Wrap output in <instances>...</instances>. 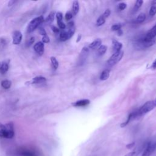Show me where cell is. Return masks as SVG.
Instances as JSON below:
<instances>
[{
    "instance_id": "cell-42",
    "label": "cell",
    "mask_w": 156,
    "mask_h": 156,
    "mask_svg": "<svg viewBox=\"0 0 156 156\" xmlns=\"http://www.w3.org/2000/svg\"><path fill=\"white\" fill-rule=\"evenodd\" d=\"M151 68H152V69H155L156 68V59L152 63V64L151 65Z\"/></svg>"
},
{
    "instance_id": "cell-43",
    "label": "cell",
    "mask_w": 156,
    "mask_h": 156,
    "mask_svg": "<svg viewBox=\"0 0 156 156\" xmlns=\"http://www.w3.org/2000/svg\"><path fill=\"white\" fill-rule=\"evenodd\" d=\"M117 34H118V35L119 36H120V35H122L123 32H122V30H121V29H119V30H117Z\"/></svg>"
},
{
    "instance_id": "cell-46",
    "label": "cell",
    "mask_w": 156,
    "mask_h": 156,
    "mask_svg": "<svg viewBox=\"0 0 156 156\" xmlns=\"http://www.w3.org/2000/svg\"><path fill=\"white\" fill-rule=\"evenodd\" d=\"M156 4V1H152L151 2V5H155Z\"/></svg>"
},
{
    "instance_id": "cell-26",
    "label": "cell",
    "mask_w": 156,
    "mask_h": 156,
    "mask_svg": "<svg viewBox=\"0 0 156 156\" xmlns=\"http://www.w3.org/2000/svg\"><path fill=\"white\" fill-rule=\"evenodd\" d=\"M5 124H2L0 123V136L2 138H5Z\"/></svg>"
},
{
    "instance_id": "cell-25",
    "label": "cell",
    "mask_w": 156,
    "mask_h": 156,
    "mask_svg": "<svg viewBox=\"0 0 156 156\" xmlns=\"http://www.w3.org/2000/svg\"><path fill=\"white\" fill-rule=\"evenodd\" d=\"M145 20H146V15L144 13H140L136 18V21L139 23H143Z\"/></svg>"
},
{
    "instance_id": "cell-12",
    "label": "cell",
    "mask_w": 156,
    "mask_h": 156,
    "mask_svg": "<svg viewBox=\"0 0 156 156\" xmlns=\"http://www.w3.org/2000/svg\"><path fill=\"white\" fill-rule=\"evenodd\" d=\"M156 36V23L155 25L147 32L146 35L144 37L147 39L152 40L154 39V37Z\"/></svg>"
},
{
    "instance_id": "cell-8",
    "label": "cell",
    "mask_w": 156,
    "mask_h": 156,
    "mask_svg": "<svg viewBox=\"0 0 156 156\" xmlns=\"http://www.w3.org/2000/svg\"><path fill=\"white\" fill-rule=\"evenodd\" d=\"M23 38V35L20 30H15L12 34V43L13 44H19Z\"/></svg>"
},
{
    "instance_id": "cell-10",
    "label": "cell",
    "mask_w": 156,
    "mask_h": 156,
    "mask_svg": "<svg viewBox=\"0 0 156 156\" xmlns=\"http://www.w3.org/2000/svg\"><path fill=\"white\" fill-rule=\"evenodd\" d=\"M44 45L42 41H38L37 42L34 46V51L39 55H42L44 53Z\"/></svg>"
},
{
    "instance_id": "cell-36",
    "label": "cell",
    "mask_w": 156,
    "mask_h": 156,
    "mask_svg": "<svg viewBox=\"0 0 156 156\" xmlns=\"http://www.w3.org/2000/svg\"><path fill=\"white\" fill-rule=\"evenodd\" d=\"M73 18V13L71 12H67L65 14V19L66 20H70Z\"/></svg>"
},
{
    "instance_id": "cell-41",
    "label": "cell",
    "mask_w": 156,
    "mask_h": 156,
    "mask_svg": "<svg viewBox=\"0 0 156 156\" xmlns=\"http://www.w3.org/2000/svg\"><path fill=\"white\" fill-rule=\"evenodd\" d=\"M68 28H71V27H74V22L73 21H71V22H69L68 23V26H67Z\"/></svg>"
},
{
    "instance_id": "cell-20",
    "label": "cell",
    "mask_w": 156,
    "mask_h": 156,
    "mask_svg": "<svg viewBox=\"0 0 156 156\" xmlns=\"http://www.w3.org/2000/svg\"><path fill=\"white\" fill-rule=\"evenodd\" d=\"M107 49V46L106 45H102V44H101V45L98 48V51H97L98 54L99 56L103 55L106 52Z\"/></svg>"
},
{
    "instance_id": "cell-6",
    "label": "cell",
    "mask_w": 156,
    "mask_h": 156,
    "mask_svg": "<svg viewBox=\"0 0 156 156\" xmlns=\"http://www.w3.org/2000/svg\"><path fill=\"white\" fill-rule=\"evenodd\" d=\"M124 52L122 51H120L119 52H113V54L112 55V56L108 58V60L107 62V63L108 66H112L113 65H115V64H116L118 62H119L122 56H123Z\"/></svg>"
},
{
    "instance_id": "cell-5",
    "label": "cell",
    "mask_w": 156,
    "mask_h": 156,
    "mask_svg": "<svg viewBox=\"0 0 156 156\" xmlns=\"http://www.w3.org/2000/svg\"><path fill=\"white\" fill-rule=\"evenodd\" d=\"M156 149V141H149L144 144L141 156H151Z\"/></svg>"
},
{
    "instance_id": "cell-3",
    "label": "cell",
    "mask_w": 156,
    "mask_h": 156,
    "mask_svg": "<svg viewBox=\"0 0 156 156\" xmlns=\"http://www.w3.org/2000/svg\"><path fill=\"white\" fill-rule=\"evenodd\" d=\"M44 19L43 15H40L32 20L28 24V26L27 27V32L30 33L34 32L42 23L44 22Z\"/></svg>"
},
{
    "instance_id": "cell-39",
    "label": "cell",
    "mask_w": 156,
    "mask_h": 156,
    "mask_svg": "<svg viewBox=\"0 0 156 156\" xmlns=\"http://www.w3.org/2000/svg\"><path fill=\"white\" fill-rule=\"evenodd\" d=\"M134 146H135V142H132V143H130L127 144L126 146V148L128 149H132L134 147Z\"/></svg>"
},
{
    "instance_id": "cell-7",
    "label": "cell",
    "mask_w": 156,
    "mask_h": 156,
    "mask_svg": "<svg viewBox=\"0 0 156 156\" xmlns=\"http://www.w3.org/2000/svg\"><path fill=\"white\" fill-rule=\"evenodd\" d=\"M5 138H12L14 136L15 130H14V125L12 122H9L5 124Z\"/></svg>"
},
{
    "instance_id": "cell-23",
    "label": "cell",
    "mask_w": 156,
    "mask_h": 156,
    "mask_svg": "<svg viewBox=\"0 0 156 156\" xmlns=\"http://www.w3.org/2000/svg\"><path fill=\"white\" fill-rule=\"evenodd\" d=\"M59 38L60 40L62 41H65L66 40H68V35L66 33V30H62L59 35Z\"/></svg>"
},
{
    "instance_id": "cell-35",
    "label": "cell",
    "mask_w": 156,
    "mask_h": 156,
    "mask_svg": "<svg viewBox=\"0 0 156 156\" xmlns=\"http://www.w3.org/2000/svg\"><path fill=\"white\" fill-rule=\"evenodd\" d=\"M38 31H39V33L40 34V35H41L42 36H44V35H47L45 29L43 27H39Z\"/></svg>"
},
{
    "instance_id": "cell-16",
    "label": "cell",
    "mask_w": 156,
    "mask_h": 156,
    "mask_svg": "<svg viewBox=\"0 0 156 156\" xmlns=\"http://www.w3.org/2000/svg\"><path fill=\"white\" fill-rule=\"evenodd\" d=\"M144 148V145L143 147H140V149H136V150H134L133 151H131L126 154L124 156H138L141 152H143Z\"/></svg>"
},
{
    "instance_id": "cell-37",
    "label": "cell",
    "mask_w": 156,
    "mask_h": 156,
    "mask_svg": "<svg viewBox=\"0 0 156 156\" xmlns=\"http://www.w3.org/2000/svg\"><path fill=\"white\" fill-rule=\"evenodd\" d=\"M56 18H57V21H62L63 19V15L61 12H58L56 13Z\"/></svg>"
},
{
    "instance_id": "cell-22",
    "label": "cell",
    "mask_w": 156,
    "mask_h": 156,
    "mask_svg": "<svg viewBox=\"0 0 156 156\" xmlns=\"http://www.w3.org/2000/svg\"><path fill=\"white\" fill-rule=\"evenodd\" d=\"M72 9H73V13L75 15H77L79 10V2L77 1H73Z\"/></svg>"
},
{
    "instance_id": "cell-28",
    "label": "cell",
    "mask_w": 156,
    "mask_h": 156,
    "mask_svg": "<svg viewBox=\"0 0 156 156\" xmlns=\"http://www.w3.org/2000/svg\"><path fill=\"white\" fill-rule=\"evenodd\" d=\"M131 120H132V114H131V113H130L129 115L127 120H126L125 122H122V123L121 124V127H124L125 126H126L128 124V123H129Z\"/></svg>"
},
{
    "instance_id": "cell-1",
    "label": "cell",
    "mask_w": 156,
    "mask_h": 156,
    "mask_svg": "<svg viewBox=\"0 0 156 156\" xmlns=\"http://www.w3.org/2000/svg\"><path fill=\"white\" fill-rule=\"evenodd\" d=\"M156 107V102L155 100L149 101L144 103L137 111L131 113L132 119L139 118L147 113L152 110Z\"/></svg>"
},
{
    "instance_id": "cell-9",
    "label": "cell",
    "mask_w": 156,
    "mask_h": 156,
    "mask_svg": "<svg viewBox=\"0 0 156 156\" xmlns=\"http://www.w3.org/2000/svg\"><path fill=\"white\" fill-rule=\"evenodd\" d=\"M46 81V79L41 76H38L34 78H32L30 81L27 82L26 83V85H33V84H40L45 83Z\"/></svg>"
},
{
    "instance_id": "cell-40",
    "label": "cell",
    "mask_w": 156,
    "mask_h": 156,
    "mask_svg": "<svg viewBox=\"0 0 156 156\" xmlns=\"http://www.w3.org/2000/svg\"><path fill=\"white\" fill-rule=\"evenodd\" d=\"M51 29H52V31H53L54 33H55V34L58 33V32H60V30L58 29V28H57V27H55V26H51Z\"/></svg>"
},
{
    "instance_id": "cell-45",
    "label": "cell",
    "mask_w": 156,
    "mask_h": 156,
    "mask_svg": "<svg viewBox=\"0 0 156 156\" xmlns=\"http://www.w3.org/2000/svg\"><path fill=\"white\" fill-rule=\"evenodd\" d=\"M81 37H82L81 35H79L77 36V38L76 42H79V41L81 40Z\"/></svg>"
},
{
    "instance_id": "cell-24",
    "label": "cell",
    "mask_w": 156,
    "mask_h": 156,
    "mask_svg": "<svg viewBox=\"0 0 156 156\" xmlns=\"http://www.w3.org/2000/svg\"><path fill=\"white\" fill-rule=\"evenodd\" d=\"M105 22V18L101 15L100 16H99V18L96 21V26H101L102 24H104Z\"/></svg>"
},
{
    "instance_id": "cell-17",
    "label": "cell",
    "mask_w": 156,
    "mask_h": 156,
    "mask_svg": "<svg viewBox=\"0 0 156 156\" xmlns=\"http://www.w3.org/2000/svg\"><path fill=\"white\" fill-rule=\"evenodd\" d=\"M55 12L54 11H52L49 13V14L48 15V16L46 18V19L44 20V21L46 23V24H51L54 20V17H55Z\"/></svg>"
},
{
    "instance_id": "cell-34",
    "label": "cell",
    "mask_w": 156,
    "mask_h": 156,
    "mask_svg": "<svg viewBox=\"0 0 156 156\" xmlns=\"http://www.w3.org/2000/svg\"><path fill=\"white\" fill-rule=\"evenodd\" d=\"M110 13H111V10L109 9H107L105 10V12L103 13V14L102 15L106 19L107 17H108L110 16Z\"/></svg>"
},
{
    "instance_id": "cell-21",
    "label": "cell",
    "mask_w": 156,
    "mask_h": 156,
    "mask_svg": "<svg viewBox=\"0 0 156 156\" xmlns=\"http://www.w3.org/2000/svg\"><path fill=\"white\" fill-rule=\"evenodd\" d=\"M1 85L4 89H9L11 87L12 82L9 80H7V79L3 80L1 83Z\"/></svg>"
},
{
    "instance_id": "cell-14",
    "label": "cell",
    "mask_w": 156,
    "mask_h": 156,
    "mask_svg": "<svg viewBox=\"0 0 156 156\" xmlns=\"http://www.w3.org/2000/svg\"><path fill=\"white\" fill-rule=\"evenodd\" d=\"M90 103V101L88 99H82L77 101L75 102H73L72 105L74 107H84L87 106Z\"/></svg>"
},
{
    "instance_id": "cell-27",
    "label": "cell",
    "mask_w": 156,
    "mask_h": 156,
    "mask_svg": "<svg viewBox=\"0 0 156 156\" xmlns=\"http://www.w3.org/2000/svg\"><path fill=\"white\" fill-rule=\"evenodd\" d=\"M143 3V1L142 0H138L135 2V5H134V7H133V10L135 11H136L138 10L142 5Z\"/></svg>"
},
{
    "instance_id": "cell-13",
    "label": "cell",
    "mask_w": 156,
    "mask_h": 156,
    "mask_svg": "<svg viewBox=\"0 0 156 156\" xmlns=\"http://www.w3.org/2000/svg\"><path fill=\"white\" fill-rule=\"evenodd\" d=\"M122 47V44L121 42H119L118 41L115 39L112 40V48L114 52L120 51Z\"/></svg>"
},
{
    "instance_id": "cell-44",
    "label": "cell",
    "mask_w": 156,
    "mask_h": 156,
    "mask_svg": "<svg viewBox=\"0 0 156 156\" xmlns=\"http://www.w3.org/2000/svg\"><path fill=\"white\" fill-rule=\"evenodd\" d=\"M15 2V1H10L9 2H8V5L9 6H11L12 5H13V4Z\"/></svg>"
},
{
    "instance_id": "cell-29",
    "label": "cell",
    "mask_w": 156,
    "mask_h": 156,
    "mask_svg": "<svg viewBox=\"0 0 156 156\" xmlns=\"http://www.w3.org/2000/svg\"><path fill=\"white\" fill-rule=\"evenodd\" d=\"M121 27H122V25L121 24H115L112 26L111 30L112 31H117V30L121 29Z\"/></svg>"
},
{
    "instance_id": "cell-30",
    "label": "cell",
    "mask_w": 156,
    "mask_h": 156,
    "mask_svg": "<svg viewBox=\"0 0 156 156\" xmlns=\"http://www.w3.org/2000/svg\"><path fill=\"white\" fill-rule=\"evenodd\" d=\"M156 14V6L155 5H152L150 10H149V15L151 16H154Z\"/></svg>"
},
{
    "instance_id": "cell-31",
    "label": "cell",
    "mask_w": 156,
    "mask_h": 156,
    "mask_svg": "<svg viewBox=\"0 0 156 156\" xmlns=\"http://www.w3.org/2000/svg\"><path fill=\"white\" fill-rule=\"evenodd\" d=\"M34 41H35V37H31L27 41L26 44V46H27V47L30 46V45H32V44L34 43Z\"/></svg>"
},
{
    "instance_id": "cell-19",
    "label": "cell",
    "mask_w": 156,
    "mask_h": 156,
    "mask_svg": "<svg viewBox=\"0 0 156 156\" xmlns=\"http://www.w3.org/2000/svg\"><path fill=\"white\" fill-rule=\"evenodd\" d=\"M51 63V66L53 70H56L58 67V62L56 58L55 57H51L50 58Z\"/></svg>"
},
{
    "instance_id": "cell-4",
    "label": "cell",
    "mask_w": 156,
    "mask_h": 156,
    "mask_svg": "<svg viewBox=\"0 0 156 156\" xmlns=\"http://www.w3.org/2000/svg\"><path fill=\"white\" fill-rule=\"evenodd\" d=\"M155 41L154 39L149 40V39H147L145 37H144L143 38H141L140 40H138L135 43V48L136 49H139L149 48L151 46H152L155 43Z\"/></svg>"
},
{
    "instance_id": "cell-33",
    "label": "cell",
    "mask_w": 156,
    "mask_h": 156,
    "mask_svg": "<svg viewBox=\"0 0 156 156\" xmlns=\"http://www.w3.org/2000/svg\"><path fill=\"white\" fill-rule=\"evenodd\" d=\"M57 21V24L58 26V27L60 29L63 30L66 28V25L62 21Z\"/></svg>"
},
{
    "instance_id": "cell-38",
    "label": "cell",
    "mask_w": 156,
    "mask_h": 156,
    "mask_svg": "<svg viewBox=\"0 0 156 156\" xmlns=\"http://www.w3.org/2000/svg\"><path fill=\"white\" fill-rule=\"evenodd\" d=\"M49 41H50V40H49V37L48 36V35H44V36H43V37H42V42H43V43H49Z\"/></svg>"
},
{
    "instance_id": "cell-32",
    "label": "cell",
    "mask_w": 156,
    "mask_h": 156,
    "mask_svg": "<svg viewBox=\"0 0 156 156\" xmlns=\"http://www.w3.org/2000/svg\"><path fill=\"white\" fill-rule=\"evenodd\" d=\"M126 7H127V4H126V3H125V2H121V3H119V4H118V9L120 10H124Z\"/></svg>"
},
{
    "instance_id": "cell-15",
    "label": "cell",
    "mask_w": 156,
    "mask_h": 156,
    "mask_svg": "<svg viewBox=\"0 0 156 156\" xmlns=\"http://www.w3.org/2000/svg\"><path fill=\"white\" fill-rule=\"evenodd\" d=\"M102 44V41L99 38H97L93 41H92L90 44H89V48L91 49H98Z\"/></svg>"
},
{
    "instance_id": "cell-2",
    "label": "cell",
    "mask_w": 156,
    "mask_h": 156,
    "mask_svg": "<svg viewBox=\"0 0 156 156\" xmlns=\"http://www.w3.org/2000/svg\"><path fill=\"white\" fill-rule=\"evenodd\" d=\"M14 155L15 156H39L38 151L35 149L26 147L17 149L15 151Z\"/></svg>"
},
{
    "instance_id": "cell-18",
    "label": "cell",
    "mask_w": 156,
    "mask_h": 156,
    "mask_svg": "<svg viewBox=\"0 0 156 156\" xmlns=\"http://www.w3.org/2000/svg\"><path fill=\"white\" fill-rule=\"evenodd\" d=\"M109 76H110V70L108 69H104L102 72V73L100 76V79L101 80H105L109 77Z\"/></svg>"
},
{
    "instance_id": "cell-11",
    "label": "cell",
    "mask_w": 156,
    "mask_h": 156,
    "mask_svg": "<svg viewBox=\"0 0 156 156\" xmlns=\"http://www.w3.org/2000/svg\"><path fill=\"white\" fill-rule=\"evenodd\" d=\"M9 60H3L0 62V73L5 74L9 68Z\"/></svg>"
}]
</instances>
